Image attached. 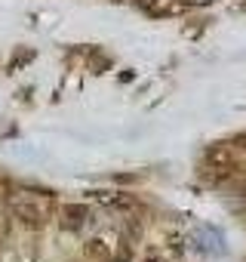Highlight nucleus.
I'll return each instance as SVG.
<instances>
[{
  "label": "nucleus",
  "instance_id": "2",
  "mask_svg": "<svg viewBox=\"0 0 246 262\" xmlns=\"http://www.w3.org/2000/svg\"><path fill=\"white\" fill-rule=\"evenodd\" d=\"M139 4H142L148 13L166 16V13H173V10H176V4H179V0H139Z\"/></svg>",
  "mask_w": 246,
  "mask_h": 262
},
{
  "label": "nucleus",
  "instance_id": "1",
  "mask_svg": "<svg viewBox=\"0 0 246 262\" xmlns=\"http://www.w3.org/2000/svg\"><path fill=\"white\" fill-rule=\"evenodd\" d=\"M194 247L200 253H206V256H218V253H225V237H222V231L206 225V228H200L194 234Z\"/></svg>",
  "mask_w": 246,
  "mask_h": 262
},
{
  "label": "nucleus",
  "instance_id": "3",
  "mask_svg": "<svg viewBox=\"0 0 246 262\" xmlns=\"http://www.w3.org/2000/svg\"><path fill=\"white\" fill-rule=\"evenodd\" d=\"M185 4H212V0H185Z\"/></svg>",
  "mask_w": 246,
  "mask_h": 262
}]
</instances>
